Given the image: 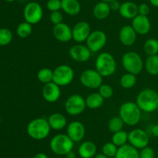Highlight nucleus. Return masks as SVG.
<instances>
[{
    "label": "nucleus",
    "instance_id": "obj_1",
    "mask_svg": "<svg viewBox=\"0 0 158 158\" xmlns=\"http://www.w3.org/2000/svg\"><path fill=\"white\" fill-rule=\"evenodd\" d=\"M136 103L144 112H154L158 108V93L152 88H145L140 91Z\"/></svg>",
    "mask_w": 158,
    "mask_h": 158
},
{
    "label": "nucleus",
    "instance_id": "obj_2",
    "mask_svg": "<svg viewBox=\"0 0 158 158\" xmlns=\"http://www.w3.org/2000/svg\"><path fill=\"white\" fill-rule=\"evenodd\" d=\"M141 112L142 111L136 102H126L120 105L119 116L121 118L124 124L133 126L140 122Z\"/></svg>",
    "mask_w": 158,
    "mask_h": 158
},
{
    "label": "nucleus",
    "instance_id": "obj_3",
    "mask_svg": "<svg viewBox=\"0 0 158 158\" xmlns=\"http://www.w3.org/2000/svg\"><path fill=\"white\" fill-rule=\"evenodd\" d=\"M27 134L35 140H43L49 135L51 128L47 119L36 118L29 122L26 128Z\"/></svg>",
    "mask_w": 158,
    "mask_h": 158
},
{
    "label": "nucleus",
    "instance_id": "obj_4",
    "mask_svg": "<svg viewBox=\"0 0 158 158\" xmlns=\"http://www.w3.org/2000/svg\"><path fill=\"white\" fill-rule=\"evenodd\" d=\"M95 69L103 77L113 75L117 70V62L115 58L110 53H101L96 59Z\"/></svg>",
    "mask_w": 158,
    "mask_h": 158
},
{
    "label": "nucleus",
    "instance_id": "obj_5",
    "mask_svg": "<svg viewBox=\"0 0 158 158\" xmlns=\"http://www.w3.org/2000/svg\"><path fill=\"white\" fill-rule=\"evenodd\" d=\"M49 147L53 153L59 156H65L69 151L73 150L74 142L68 136L67 134L59 133L51 139Z\"/></svg>",
    "mask_w": 158,
    "mask_h": 158
},
{
    "label": "nucleus",
    "instance_id": "obj_6",
    "mask_svg": "<svg viewBox=\"0 0 158 158\" xmlns=\"http://www.w3.org/2000/svg\"><path fill=\"white\" fill-rule=\"evenodd\" d=\"M122 64L127 73L137 74H140L144 67L143 59L138 53L135 51H128L122 57Z\"/></svg>",
    "mask_w": 158,
    "mask_h": 158
},
{
    "label": "nucleus",
    "instance_id": "obj_7",
    "mask_svg": "<svg viewBox=\"0 0 158 158\" xmlns=\"http://www.w3.org/2000/svg\"><path fill=\"white\" fill-rule=\"evenodd\" d=\"M75 73L73 69L67 64H61L53 70V80L60 87H65L70 85L74 79Z\"/></svg>",
    "mask_w": 158,
    "mask_h": 158
},
{
    "label": "nucleus",
    "instance_id": "obj_8",
    "mask_svg": "<svg viewBox=\"0 0 158 158\" xmlns=\"http://www.w3.org/2000/svg\"><path fill=\"white\" fill-rule=\"evenodd\" d=\"M64 108L67 114L70 116H78L86 109V100L80 94H72L69 96L65 102Z\"/></svg>",
    "mask_w": 158,
    "mask_h": 158
},
{
    "label": "nucleus",
    "instance_id": "obj_9",
    "mask_svg": "<svg viewBox=\"0 0 158 158\" xmlns=\"http://www.w3.org/2000/svg\"><path fill=\"white\" fill-rule=\"evenodd\" d=\"M103 76L96 69H86L80 74L82 85L90 89H98L103 84Z\"/></svg>",
    "mask_w": 158,
    "mask_h": 158
},
{
    "label": "nucleus",
    "instance_id": "obj_10",
    "mask_svg": "<svg viewBox=\"0 0 158 158\" xmlns=\"http://www.w3.org/2000/svg\"><path fill=\"white\" fill-rule=\"evenodd\" d=\"M25 21L30 24H37L43 16V9L41 5L36 2H30L26 5L23 10Z\"/></svg>",
    "mask_w": 158,
    "mask_h": 158
},
{
    "label": "nucleus",
    "instance_id": "obj_11",
    "mask_svg": "<svg viewBox=\"0 0 158 158\" xmlns=\"http://www.w3.org/2000/svg\"><path fill=\"white\" fill-rule=\"evenodd\" d=\"M86 46L92 53L101 50L107 42V37L103 31L97 29L91 32L86 40Z\"/></svg>",
    "mask_w": 158,
    "mask_h": 158
},
{
    "label": "nucleus",
    "instance_id": "obj_12",
    "mask_svg": "<svg viewBox=\"0 0 158 158\" xmlns=\"http://www.w3.org/2000/svg\"><path fill=\"white\" fill-rule=\"evenodd\" d=\"M149 141V135L141 129H134L128 133V142L137 150H141L148 147Z\"/></svg>",
    "mask_w": 158,
    "mask_h": 158
},
{
    "label": "nucleus",
    "instance_id": "obj_13",
    "mask_svg": "<svg viewBox=\"0 0 158 158\" xmlns=\"http://www.w3.org/2000/svg\"><path fill=\"white\" fill-rule=\"evenodd\" d=\"M73 40L77 43L86 41L88 37L91 33L90 26L86 21H80L75 24L72 29Z\"/></svg>",
    "mask_w": 158,
    "mask_h": 158
},
{
    "label": "nucleus",
    "instance_id": "obj_14",
    "mask_svg": "<svg viewBox=\"0 0 158 158\" xmlns=\"http://www.w3.org/2000/svg\"><path fill=\"white\" fill-rule=\"evenodd\" d=\"M91 51L86 45L77 43L70 47L69 54L71 58L77 62H86L89 60L91 57Z\"/></svg>",
    "mask_w": 158,
    "mask_h": 158
},
{
    "label": "nucleus",
    "instance_id": "obj_15",
    "mask_svg": "<svg viewBox=\"0 0 158 158\" xmlns=\"http://www.w3.org/2000/svg\"><path fill=\"white\" fill-rule=\"evenodd\" d=\"M66 134L74 143L83 140L86 135L84 125L80 121H73L67 125Z\"/></svg>",
    "mask_w": 158,
    "mask_h": 158
},
{
    "label": "nucleus",
    "instance_id": "obj_16",
    "mask_svg": "<svg viewBox=\"0 0 158 158\" xmlns=\"http://www.w3.org/2000/svg\"><path fill=\"white\" fill-rule=\"evenodd\" d=\"M54 38L61 43H66L73 39L72 28L65 23L54 25L52 28Z\"/></svg>",
    "mask_w": 158,
    "mask_h": 158
},
{
    "label": "nucleus",
    "instance_id": "obj_17",
    "mask_svg": "<svg viewBox=\"0 0 158 158\" xmlns=\"http://www.w3.org/2000/svg\"><path fill=\"white\" fill-rule=\"evenodd\" d=\"M42 94H43V99L46 102H50V103L56 102L59 100L61 95L60 87L55 82H49L43 85Z\"/></svg>",
    "mask_w": 158,
    "mask_h": 158
},
{
    "label": "nucleus",
    "instance_id": "obj_18",
    "mask_svg": "<svg viewBox=\"0 0 158 158\" xmlns=\"http://www.w3.org/2000/svg\"><path fill=\"white\" fill-rule=\"evenodd\" d=\"M132 27L137 34L146 35L151 31V23L147 15H137L132 20Z\"/></svg>",
    "mask_w": 158,
    "mask_h": 158
},
{
    "label": "nucleus",
    "instance_id": "obj_19",
    "mask_svg": "<svg viewBox=\"0 0 158 158\" xmlns=\"http://www.w3.org/2000/svg\"><path fill=\"white\" fill-rule=\"evenodd\" d=\"M137 33L132 26L126 25L120 29L119 33V39L120 43L126 46H131L135 43Z\"/></svg>",
    "mask_w": 158,
    "mask_h": 158
},
{
    "label": "nucleus",
    "instance_id": "obj_20",
    "mask_svg": "<svg viewBox=\"0 0 158 158\" xmlns=\"http://www.w3.org/2000/svg\"><path fill=\"white\" fill-rule=\"evenodd\" d=\"M119 13L123 18L133 20L138 15V6L133 2H124L120 5Z\"/></svg>",
    "mask_w": 158,
    "mask_h": 158
},
{
    "label": "nucleus",
    "instance_id": "obj_21",
    "mask_svg": "<svg viewBox=\"0 0 158 158\" xmlns=\"http://www.w3.org/2000/svg\"><path fill=\"white\" fill-rule=\"evenodd\" d=\"M47 120L51 129L57 130V131L63 129L67 125L66 118L60 112H54L51 114Z\"/></svg>",
    "mask_w": 158,
    "mask_h": 158
},
{
    "label": "nucleus",
    "instance_id": "obj_22",
    "mask_svg": "<svg viewBox=\"0 0 158 158\" xmlns=\"http://www.w3.org/2000/svg\"><path fill=\"white\" fill-rule=\"evenodd\" d=\"M97 146L92 141H84L78 148V153L81 158H94L97 154Z\"/></svg>",
    "mask_w": 158,
    "mask_h": 158
},
{
    "label": "nucleus",
    "instance_id": "obj_23",
    "mask_svg": "<svg viewBox=\"0 0 158 158\" xmlns=\"http://www.w3.org/2000/svg\"><path fill=\"white\" fill-rule=\"evenodd\" d=\"M114 158H140V151L130 143H127L118 147Z\"/></svg>",
    "mask_w": 158,
    "mask_h": 158
},
{
    "label": "nucleus",
    "instance_id": "obj_24",
    "mask_svg": "<svg viewBox=\"0 0 158 158\" xmlns=\"http://www.w3.org/2000/svg\"><path fill=\"white\" fill-rule=\"evenodd\" d=\"M61 9L69 15H78L81 10V5L78 0H61Z\"/></svg>",
    "mask_w": 158,
    "mask_h": 158
},
{
    "label": "nucleus",
    "instance_id": "obj_25",
    "mask_svg": "<svg viewBox=\"0 0 158 158\" xmlns=\"http://www.w3.org/2000/svg\"><path fill=\"white\" fill-rule=\"evenodd\" d=\"M110 12L111 9L109 3L103 1L97 2L93 9L94 17L99 20H103L107 18L110 14Z\"/></svg>",
    "mask_w": 158,
    "mask_h": 158
},
{
    "label": "nucleus",
    "instance_id": "obj_26",
    "mask_svg": "<svg viewBox=\"0 0 158 158\" xmlns=\"http://www.w3.org/2000/svg\"><path fill=\"white\" fill-rule=\"evenodd\" d=\"M85 100L87 108L91 109H97L103 105L105 99L100 95L99 92H93L90 93Z\"/></svg>",
    "mask_w": 158,
    "mask_h": 158
},
{
    "label": "nucleus",
    "instance_id": "obj_27",
    "mask_svg": "<svg viewBox=\"0 0 158 158\" xmlns=\"http://www.w3.org/2000/svg\"><path fill=\"white\" fill-rule=\"evenodd\" d=\"M144 68L151 75H158V54L148 56L145 60Z\"/></svg>",
    "mask_w": 158,
    "mask_h": 158
},
{
    "label": "nucleus",
    "instance_id": "obj_28",
    "mask_svg": "<svg viewBox=\"0 0 158 158\" xmlns=\"http://www.w3.org/2000/svg\"><path fill=\"white\" fill-rule=\"evenodd\" d=\"M120 84L122 88L126 89L134 88L137 84V75L131 73H126L120 77Z\"/></svg>",
    "mask_w": 158,
    "mask_h": 158
},
{
    "label": "nucleus",
    "instance_id": "obj_29",
    "mask_svg": "<svg viewBox=\"0 0 158 158\" xmlns=\"http://www.w3.org/2000/svg\"><path fill=\"white\" fill-rule=\"evenodd\" d=\"M143 50L148 56L157 55L158 54V40L154 38L147 40L143 44Z\"/></svg>",
    "mask_w": 158,
    "mask_h": 158
},
{
    "label": "nucleus",
    "instance_id": "obj_30",
    "mask_svg": "<svg viewBox=\"0 0 158 158\" xmlns=\"http://www.w3.org/2000/svg\"><path fill=\"white\" fill-rule=\"evenodd\" d=\"M123 125H124V122L122 120L120 116H114L111 119H109L107 124L108 129L110 132L114 133L123 130Z\"/></svg>",
    "mask_w": 158,
    "mask_h": 158
},
{
    "label": "nucleus",
    "instance_id": "obj_31",
    "mask_svg": "<svg viewBox=\"0 0 158 158\" xmlns=\"http://www.w3.org/2000/svg\"><path fill=\"white\" fill-rule=\"evenodd\" d=\"M37 78L44 85L52 82L53 80V71L47 68H42L37 73Z\"/></svg>",
    "mask_w": 158,
    "mask_h": 158
},
{
    "label": "nucleus",
    "instance_id": "obj_32",
    "mask_svg": "<svg viewBox=\"0 0 158 158\" xmlns=\"http://www.w3.org/2000/svg\"><path fill=\"white\" fill-rule=\"evenodd\" d=\"M32 33V25L27 22H23L17 26L16 33L20 38H27Z\"/></svg>",
    "mask_w": 158,
    "mask_h": 158
},
{
    "label": "nucleus",
    "instance_id": "obj_33",
    "mask_svg": "<svg viewBox=\"0 0 158 158\" xmlns=\"http://www.w3.org/2000/svg\"><path fill=\"white\" fill-rule=\"evenodd\" d=\"M128 142V133L124 130H120L117 133H113L112 143H114L117 147L125 145Z\"/></svg>",
    "mask_w": 158,
    "mask_h": 158
},
{
    "label": "nucleus",
    "instance_id": "obj_34",
    "mask_svg": "<svg viewBox=\"0 0 158 158\" xmlns=\"http://www.w3.org/2000/svg\"><path fill=\"white\" fill-rule=\"evenodd\" d=\"M12 40V33L8 28L0 29V46H6Z\"/></svg>",
    "mask_w": 158,
    "mask_h": 158
},
{
    "label": "nucleus",
    "instance_id": "obj_35",
    "mask_svg": "<svg viewBox=\"0 0 158 158\" xmlns=\"http://www.w3.org/2000/svg\"><path fill=\"white\" fill-rule=\"evenodd\" d=\"M117 150H118V147L112 142L106 143L102 147V153L109 158L115 157Z\"/></svg>",
    "mask_w": 158,
    "mask_h": 158
},
{
    "label": "nucleus",
    "instance_id": "obj_36",
    "mask_svg": "<svg viewBox=\"0 0 158 158\" xmlns=\"http://www.w3.org/2000/svg\"><path fill=\"white\" fill-rule=\"evenodd\" d=\"M98 92L104 99H110L114 94V89L110 85L107 84H102L98 88Z\"/></svg>",
    "mask_w": 158,
    "mask_h": 158
},
{
    "label": "nucleus",
    "instance_id": "obj_37",
    "mask_svg": "<svg viewBox=\"0 0 158 158\" xmlns=\"http://www.w3.org/2000/svg\"><path fill=\"white\" fill-rule=\"evenodd\" d=\"M46 8L52 12L60 11L61 9V0H48Z\"/></svg>",
    "mask_w": 158,
    "mask_h": 158
},
{
    "label": "nucleus",
    "instance_id": "obj_38",
    "mask_svg": "<svg viewBox=\"0 0 158 158\" xmlns=\"http://www.w3.org/2000/svg\"><path fill=\"white\" fill-rule=\"evenodd\" d=\"M49 20L53 25L60 24V23H63V15L60 11H55V12H52L50 13Z\"/></svg>",
    "mask_w": 158,
    "mask_h": 158
},
{
    "label": "nucleus",
    "instance_id": "obj_39",
    "mask_svg": "<svg viewBox=\"0 0 158 158\" xmlns=\"http://www.w3.org/2000/svg\"><path fill=\"white\" fill-rule=\"evenodd\" d=\"M140 158H155V152L151 147L148 146L140 150Z\"/></svg>",
    "mask_w": 158,
    "mask_h": 158
},
{
    "label": "nucleus",
    "instance_id": "obj_40",
    "mask_svg": "<svg viewBox=\"0 0 158 158\" xmlns=\"http://www.w3.org/2000/svg\"><path fill=\"white\" fill-rule=\"evenodd\" d=\"M150 13V6L146 3H142L138 6V14L142 15H147Z\"/></svg>",
    "mask_w": 158,
    "mask_h": 158
},
{
    "label": "nucleus",
    "instance_id": "obj_41",
    "mask_svg": "<svg viewBox=\"0 0 158 158\" xmlns=\"http://www.w3.org/2000/svg\"><path fill=\"white\" fill-rule=\"evenodd\" d=\"M110 5V9L111 11H119V9H120V3L119 2V1H117V0H114V1L110 2L109 3Z\"/></svg>",
    "mask_w": 158,
    "mask_h": 158
},
{
    "label": "nucleus",
    "instance_id": "obj_42",
    "mask_svg": "<svg viewBox=\"0 0 158 158\" xmlns=\"http://www.w3.org/2000/svg\"><path fill=\"white\" fill-rule=\"evenodd\" d=\"M151 133L154 136L158 138V124H155L151 128Z\"/></svg>",
    "mask_w": 158,
    "mask_h": 158
},
{
    "label": "nucleus",
    "instance_id": "obj_43",
    "mask_svg": "<svg viewBox=\"0 0 158 158\" xmlns=\"http://www.w3.org/2000/svg\"><path fill=\"white\" fill-rule=\"evenodd\" d=\"M32 158H49V156L44 153H38L34 155Z\"/></svg>",
    "mask_w": 158,
    "mask_h": 158
},
{
    "label": "nucleus",
    "instance_id": "obj_44",
    "mask_svg": "<svg viewBox=\"0 0 158 158\" xmlns=\"http://www.w3.org/2000/svg\"><path fill=\"white\" fill-rule=\"evenodd\" d=\"M66 158H77V155H76V153L73 150L69 151L67 154L65 155Z\"/></svg>",
    "mask_w": 158,
    "mask_h": 158
},
{
    "label": "nucleus",
    "instance_id": "obj_45",
    "mask_svg": "<svg viewBox=\"0 0 158 158\" xmlns=\"http://www.w3.org/2000/svg\"><path fill=\"white\" fill-rule=\"evenodd\" d=\"M94 158H109V157H107L106 155H104L103 153H97L96 156H94Z\"/></svg>",
    "mask_w": 158,
    "mask_h": 158
},
{
    "label": "nucleus",
    "instance_id": "obj_46",
    "mask_svg": "<svg viewBox=\"0 0 158 158\" xmlns=\"http://www.w3.org/2000/svg\"><path fill=\"white\" fill-rule=\"evenodd\" d=\"M149 1L153 6L158 8V0H149Z\"/></svg>",
    "mask_w": 158,
    "mask_h": 158
},
{
    "label": "nucleus",
    "instance_id": "obj_47",
    "mask_svg": "<svg viewBox=\"0 0 158 158\" xmlns=\"http://www.w3.org/2000/svg\"><path fill=\"white\" fill-rule=\"evenodd\" d=\"M101 1H103V2H105L110 3V2L114 1V0H101Z\"/></svg>",
    "mask_w": 158,
    "mask_h": 158
},
{
    "label": "nucleus",
    "instance_id": "obj_48",
    "mask_svg": "<svg viewBox=\"0 0 158 158\" xmlns=\"http://www.w3.org/2000/svg\"><path fill=\"white\" fill-rule=\"evenodd\" d=\"M6 2H12L15 1V0H5Z\"/></svg>",
    "mask_w": 158,
    "mask_h": 158
},
{
    "label": "nucleus",
    "instance_id": "obj_49",
    "mask_svg": "<svg viewBox=\"0 0 158 158\" xmlns=\"http://www.w3.org/2000/svg\"><path fill=\"white\" fill-rule=\"evenodd\" d=\"M54 158H63V157H61V156H56V157H54Z\"/></svg>",
    "mask_w": 158,
    "mask_h": 158
},
{
    "label": "nucleus",
    "instance_id": "obj_50",
    "mask_svg": "<svg viewBox=\"0 0 158 158\" xmlns=\"http://www.w3.org/2000/svg\"><path fill=\"white\" fill-rule=\"evenodd\" d=\"M0 122H1V117H0Z\"/></svg>",
    "mask_w": 158,
    "mask_h": 158
},
{
    "label": "nucleus",
    "instance_id": "obj_51",
    "mask_svg": "<svg viewBox=\"0 0 158 158\" xmlns=\"http://www.w3.org/2000/svg\"><path fill=\"white\" fill-rule=\"evenodd\" d=\"M157 158H158V157H157Z\"/></svg>",
    "mask_w": 158,
    "mask_h": 158
}]
</instances>
